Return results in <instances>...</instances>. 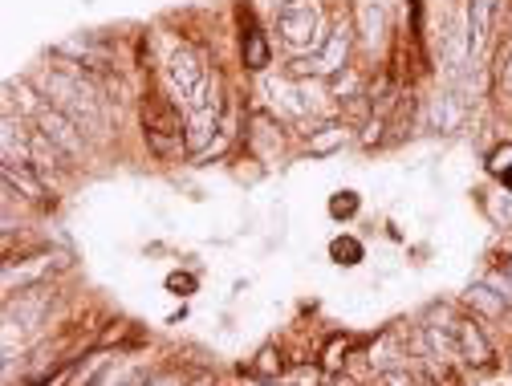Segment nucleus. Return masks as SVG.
I'll use <instances>...</instances> for the list:
<instances>
[{"label":"nucleus","mask_w":512,"mask_h":386,"mask_svg":"<svg viewBox=\"0 0 512 386\" xmlns=\"http://www.w3.org/2000/svg\"><path fill=\"white\" fill-rule=\"evenodd\" d=\"M358 208H362V196H358V191H334V196H330V216L334 220H354L358 216Z\"/></svg>","instance_id":"nucleus-17"},{"label":"nucleus","mask_w":512,"mask_h":386,"mask_svg":"<svg viewBox=\"0 0 512 386\" xmlns=\"http://www.w3.org/2000/svg\"><path fill=\"white\" fill-rule=\"evenodd\" d=\"M0 175H5V183H13V191H21L29 204H49V196H45L49 183L29 163H0Z\"/></svg>","instance_id":"nucleus-12"},{"label":"nucleus","mask_w":512,"mask_h":386,"mask_svg":"<svg viewBox=\"0 0 512 386\" xmlns=\"http://www.w3.org/2000/svg\"><path fill=\"white\" fill-rule=\"evenodd\" d=\"M330 256L338 265H358V261H366V248H362V240H354V236H338L334 244H330Z\"/></svg>","instance_id":"nucleus-16"},{"label":"nucleus","mask_w":512,"mask_h":386,"mask_svg":"<svg viewBox=\"0 0 512 386\" xmlns=\"http://www.w3.org/2000/svg\"><path fill=\"white\" fill-rule=\"evenodd\" d=\"M504 183H508V187H512V171H508V175H504Z\"/></svg>","instance_id":"nucleus-27"},{"label":"nucleus","mask_w":512,"mask_h":386,"mask_svg":"<svg viewBox=\"0 0 512 386\" xmlns=\"http://www.w3.org/2000/svg\"><path fill=\"white\" fill-rule=\"evenodd\" d=\"M354 29H358V49L362 53H382L391 41V13L382 0H358L354 5Z\"/></svg>","instance_id":"nucleus-5"},{"label":"nucleus","mask_w":512,"mask_h":386,"mask_svg":"<svg viewBox=\"0 0 512 386\" xmlns=\"http://www.w3.org/2000/svg\"><path fill=\"white\" fill-rule=\"evenodd\" d=\"M508 171H512V143H504L488 155V175H508Z\"/></svg>","instance_id":"nucleus-21"},{"label":"nucleus","mask_w":512,"mask_h":386,"mask_svg":"<svg viewBox=\"0 0 512 386\" xmlns=\"http://www.w3.org/2000/svg\"><path fill=\"white\" fill-rule=\"evenodd\" d=\"M456 350H460V358H464L472 370H488V366L496 362V350H492V342L484 338V330H480L476 317L456 321Z\"/></svg>","instance_id":"nucleus-10"},{"label":"nucleus","mask_w":512,"mask_h":386,"mask_svg":"<svg viewBox=\"0 0 512 386\" xmlns=\"http://www.w3.org/2000/svg\"><path fill=\"white\" fill-rule=\"evenodd\" d=\"M33 126H37V131H41L49 143H57L61 151H66L70 159L90 155V139H86V131H82V126H78L66 110H61V106L45 102V106H41V114L33 118Z\"/></svg>","instance_id":"nucleus-4"},{"label":"nucleus","mask_w":512,"mask_h":386,"mask_svg":"<svg viewBox=\"0 0 512 386\" xmlns=\"http://www.w3.org/2000/svg\"><path fill=\"white\" fill-rule=\"evenodd\" d=\"M468 5V37H472V57L476 66L488 57V45H492V33H496V21H500V0H464Z\"/></svg>","instance_id":"nucleus-9"},{"label":"nucleus","mask_w":512,"mask_h":386,"mask_svg":"<svg viewBox=\"0 0 512 386\" xmlns=\"http://www.w3.org/2000/svg\"><path fill=\"white\" fill-rule=\"evenodd\" d=\"M248 151L256 163H277L285 155V122L273 110H256L248 118Z\"/></svg>","instance_id":"nucleus-6"},{"label":"nucleus","mask_w":512,"mask_h":386,"mask_svg":"<svg viewBox=\"0 0 512 386\" xmlns=\"http://www.w3.org/2000/svg\"><path fill=\"white\" fill-rule=\"evenodd\" d=\"M212 78H216V66H208V61L191 45H175L167 53V61H163V86L183 106V114H187L191 102H196L212 86Z\"/></svg>","instance_id":"nucleus-3"},{"label":"nucleus","mask_w":512,"mask_h":386,"mask_svg":"<svg viewBox=\"0 0 512 386\" xmlns=\"http://www.w3.org/2000/svg\"><path fill=\"white\" fill-rule=\"evenodd\" d=\"M139 118H143V135H147L151 155H159V159L187 155V114L171 94L151 90L139 106Z\"/></svg>","instance_id":"nucleus-1"},{"label":"nucleus","mask_w":512,"mask_h":386,"mask_svg":"<svg viewBox=\"0 0 512 386\" xmlns=\"http://www.w3.org/2000/svg\"><path fill=\"white\" fill-rule=\"evenodd\" d=\"M106 362H110V354H106V350L90 354V358H86V366H78V370L70 374V386H94V382H98V370H106Z\"/></svg>","instance_id":"nucleus-18"},{"label":"nucleus","mask_w":512,"mask_h":386,"mask_svg":"<svg viewBox=\"0 0 512 386\" xmlns=\"http://www.w3.org/2000/svg\"><path fill=\"white\" fill-rule=\"evenodd\" d=\"M167 289H175V293H179V289H196V277H187V273L179 277V273H171V277H167Z\"/></svg>","instance_id":"nucleus-23"},{"label":"nucleus","mask_w":512,"mask_h":386,"mask_svg":"<svg viewBox=\"0 0 512 386\" xmlns=\"http://www.w3.org/2000/svg\"><path fill=\"white\" fill-rule=\"evenodd\" d=\"M464 118H468V98H464L460 90L439 86V90L431 94V102H427V122L435 126V131L456 135L460 126H464Z\"/></svg>","instance_id":"nucleus-8"},{"label":"nucleus","mask_w":512,"mask_h":386,"mask_svg":"<svg viewBox=\"0 0 512 386\" xmlns=\"http://www.w3.org/2000/svg\"><path fill=\"white\" fill-rule=\"evenodd\" d=\"M147 382H151V374H147V370H139V366H131V362H122V366L106 370L94 386H147Z\"/></svg>","instance_id":"nucleus-14"},{"label":"nucleus","mask_w":512,"mask_h":386,"mask_svg":"<svg viewBox=\"0 0 512 386\" xmlns=\"http://www.w3.org/2000/svg\"><path fill=\"white\" fill-rule=\"evenodd\" d=\"M508 366H512V358H508Z\"/></svg>","instance_id":"nucleus-28"},{"label":"nucleus","mask_w":512,"mask_h":386,"mask_svg":"<svg viewBox=\"0 0 512 386\" xmlns=\"http://www.w3.org/2000/svg\"><path fill=\"white\" fill-rule=\"evenodd\" d=\"M289 386H317V374L313 370H297V374H289Z\"/></svg>","instance_id":"nucleus-24"},{"label":"nucleus","mask_w":512,"mask_h":386,"mask_svg":"<svg viewBox=\"0 0 512 386\" xmlns=\"http://www.w3.org/2000/svg\"><path fill=\"white\" fill-rule=\"evenodd\" d=\"M256 374H265V378H277L281 374V354L269 346V350H261V362H256Z\"/></svg>","instance_id":"nucleus-22"},{"label":"nucleus","mask_w":512,"mask_h":386,"mask_svg":"<svg viewBox=\"0 0 512 386\" xmlns=\"http://www.w3.org/2000/svg\"><path fill=\"white\" fill-rule=\"evenodd\" d=\"M387 131H391V118L387 114H366V122H362V131H358V143L370 151V147H382L387 143Z\"/></svg>","instance_id":"nucleus-15"},{"label":"nucleus","mask_w":512,"mask_h":386,"mask_svg":"<svg viewBox=\"0 0 512 386\" xmlns=\"http://www.w3.org/2000/svg\"><path fill=\"white\" fill-rule=\"evenodd\" d=\"M500 273H504V277H512V252H508V256H500Z\"/></svg>","instance_id":"nucleus-26"},{"label":"nucleus","mask_w":512,"mask_h":386,"mask_svg":"<svg viewBox=\"0 0 512 386\" xmlns=\"http://www.w3.org/2000/svg\"><path fill=\"white\" fill-rule=\"evenodd\" d=\"M346 354H350V338H330V346H326V370H342L346 366Z\"/></svg>","instance_id":"nucleus-19"},{"label":"nucleus","mask_w":512,"mask_h":386,"mask_svg":"<svg viewBox=\"0 0 512 386\" xmlns=\"http://www.w3.org/2000/svg\"><path fill=\"white\" fill-rule=\"evenodd\" d=\"M378 386H419V382H415V374L407 366H387L378 374Z\"/></svg>","instance_id":"nucleus-20"},{"label":"nucleus","mask_w":512,"mask_h":386,"mask_svg":"<svg viewBox=\"0 0 512 386\" xmlns=\"http://www.w3.org/2000/svg\"><path fill=\"white\" fill-rule=\"evenodd\" d=\"M147 386H183V378L179 374H163V378H151Z\"/></svg>","instance_id":"nucleus-25"},{"label":"nucleus","mask_w":512,"mask_h":386,"mask_svg":"<svg viewBox=\"0 0 512 386\" xmlns=\"http://www.w3.org/2000/svg\"><path fill=\"white\" fill-rule=\"evenodd\" d=\"M354 139H358V135H354V126H350L346 118H322L317 126H309V131H305V155H309V159H334V155H342Z\"/></svg>","instance_id":"nucleus-7"},{"label":"nucleus","mask_w":512,"mask_h":386,"mask_svg":"<svg viewBox=\"0 0 512 386\" xmlns=\"http://www.w3.org/2000/svg\"><path fill=\"white\" fill-rule=\"evenodd\" d=\"M277 33H281V41H285V49L293 57L317 53V49H322V41H326V33H330L322 0H281Z\"/></svg>","instance_id":"nucleus-2"},{"label":"nucleus","mask_w":512,"mask_h":386,"mask_svg":"<svg viewBox=\"0 0 512 386\" xmlns=\"http://www.w3.org/2000/svg\"><path fill=\"white\" fill-rule=\"evenodd\" d=\"M464 301L476 309V313H484V317H504V309H508V301L484 281V285H472L468 293H464Z\"/></svg>","instance_id":"nucleus-13"},{"label":"nucleus","mask_w":512,"mask_h":386,"mask_svg":"<svg viewBox=\"0 0 512 386\" xmlns=\"http://www.w3.org/2000/svg\"><path fill=\"white\" fill-rule=\"evenodd\" d=\"M240 66H244V74H269V66H273V41H269V33L261 25H248L240 33Z\"/></svg>","instance_id":"nucleus-11"}]
</instances>
